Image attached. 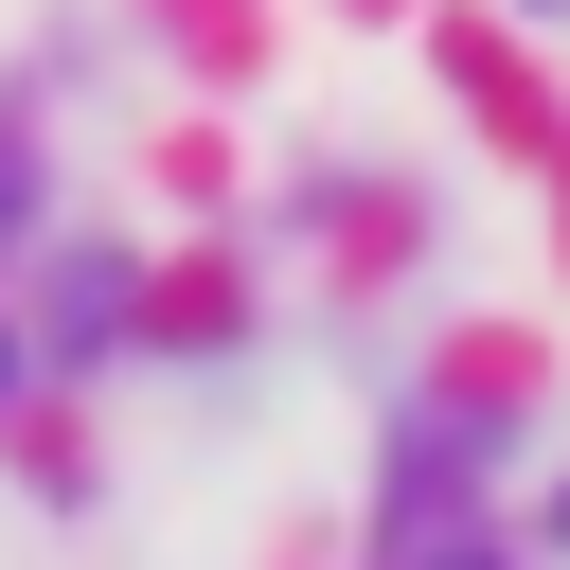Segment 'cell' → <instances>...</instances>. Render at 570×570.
Instances as JSON below:
<instances>
[]
</instances>
